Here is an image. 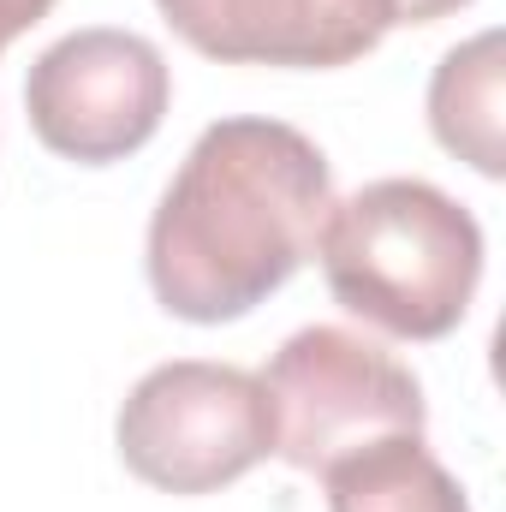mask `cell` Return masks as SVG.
<instances>
[{"label":"cell","mask_w":506,"mask_h":512,"mask_svg":"<svg viewBox=\"0 0 506 512\" xmlns=\"http://www.w3.org/2000/svg\"><path fill=\"white\" fill-rule=\"evenodd\" d=\"M334 209L328 155L286 120H215L149 215V292L167 316L221 328L268 304Z\"/></svg>","instance_id":"6da1fadb"},{"label":"cell","mask_w":506,"mask_h":512,"mask_svg":"<svg viewBox=\"0 0 506 512\" xmlns=\"http://www.w3.org/2000/svg\"><path fill=\"white\" fill-rule=\"evenodd\" d=\"M340 310L393 340H447L483 280V227L429 179H370L316 233Z\"/></svg>","instance_id":"7a4b0ae2"},{"label":"cell","mask_w":506,"mask_h":512,"mask_svg":"<svg viewBox=\"0 0 506 512\" xmlns=\"http://www.w3.org/2000/svg\"><path fill=\"white\" fill-rule=\"evenodd\" d=\"M114 441L137 483L161 495H215L274 453V411L251 370L173 358L126 393Z\"/></svg>","instance_id":"3957f363"},{"label":"cell","mask_w":506,"mask_h":512,"mask_svg":"<svg viewBox=\"0 0 506 512\" xmlns=\"http://www.w3.org/2000/svg\"><path fill=\"white\" fill-rule=\"evenodd\" d=\"M262 393L274 411V453L310 477L381 435H423L429 423L423 382L387 346L334 322L298 328L268 358Z\"/></svg>","instance_id":"277c9868"},{"label":"cell","mask_w":506,"mask_h":512,"mask_svg":"<svg viewBox=\"0 0 506 512\" xmlns=\"http://www.w3.org/2000/svg\"><path fill=\"white\" fill-rule=\"evenodd\" d=\"M173 108V72L137 30H72L30 60L24 114L48 155L114 167L137 155Z\"/></svg>","instance_id":"5b68a950"},{"label":"cell","mask_w":506,"mask_h":512,"mask_svg":"<svg viewBox=\"0 0 506 512\" xmlns=\"http://www.w3.org/2000/svg\"><path fill=\"white\" fill-rule=\"evenodd\" d=\"M173 36L221 66L334 72L376 54L393 30L387 0H155Z\"/></svg>","instance_id":"8992f818"},{"label":"cell","mask_w":506,"mask_h":512,"mask_svg":"<svg viewBox=\"0 0 506 512\" xmlns=\"http://www.w3.org/2000/svg\"><path fill=\"white\" fill-rule=\"evenodd\" d=\"M501 30H483L459 48L441 54L435 78H429V131L447 155H459L465 167H477L483 179L506 173L501 149Z\"/></svg>","instance_id":"52a82bcc"},{"label":"cell","mask_w":506,"mask_h":512,"mask_svg":"<svg viewBox=\"0 0 506 512\" xmlns=\"http://www.w3.org/2000/svg\"><path fill=\"white\" fill-rule=\"evenodd\" d=\"M328 512H471L459 477L423 447V435H381L322 471Z\"/></svg>","instance_id":"ba28073f"},{"label":"cell","mask_w":506,"mask_h":512,"mask_svg":"<svg viewBox=\"0 0 506 512\" xmlns=\"http://www.w3.org/2000/svg\"><path fill=\"white\" fill-rule=\"evenodd\" d=\"M54 12V0H0V48L6 42H18L30 24H42Z\"/></svg>","instance_id":"9c48e42d"},{"label":"cell","mask_w":506,"mask_h":512,"mask_svg":"<svg viewBox=\"0 0 506 512\" xmlns=\"http://www.w3.org/2000/svg\"><path fill=\"white\" fill-rule=\"evenodd\" d=\"M387 6H393V24H435V18H447L471 0H387Z\"/></svg>","instance_id":"30bf717a"}]
</instances>
